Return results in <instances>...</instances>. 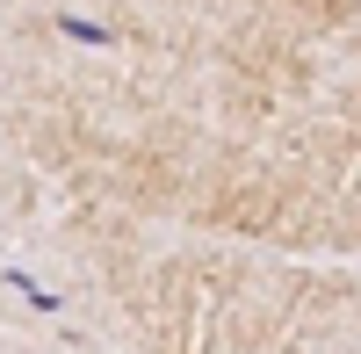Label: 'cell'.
<instances>
[{"mask_svg": "<svg viewBox=\"0 0 361 354\" xmlns=\"http://www.w3.org/2000/svg\"><path fill=\"white\" fill-rule=\"evenodd\" d=\"M0 282H8V289H15V297H22V304H29V311H44V318H51V311H58V297H51V289H44V282H37V275H22V268H0Z\"/></svg>", "mask_w": 361, "mask_h": 354, "instance_id": "cell-1", "label": "cell"}, {"mask_svg": "<svg viewBox=\"0 0 361 354\" xmlns=\"http://www.w3.org/2000/svg\"><path fill=\"white\" fill-rule=\"evenodd\" d=\"M58 29H66L73 44H94V51H102V44H116L109 29H102V22H87V15H58Z\"/></svg>", "mask_w": 361, "mask_h": 354, "instance_id": "cell-2", "label": "cell"}]
</instances>
